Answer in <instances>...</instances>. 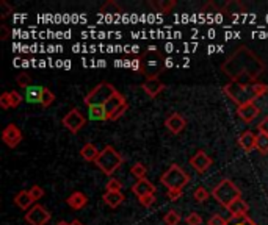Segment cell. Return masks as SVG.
<instances>
[{
  "label": "cell",
  "instance_id": "36",
  "mask_svg": "<svg viewBox=\"0 0 268 225\" xmlns=\"http://www.w3.org/2000/svg\"><path fill=\"white\" fill-rule=\"evenodd\" d=\"M185 223L187 225H201L202 223V217L198 214V213H190L187 217H185Z\"/></svg>",
  "mask_w": 268,
  "mask_h": 225
},
{
  "label": "cell",
  "instance_id": "12",
  "mask_svg": "<svg viewBox=\"0 0 268 225\" xmlns=\"http://www.w3.org/2000/svg\"><path fill=\"white\" fill-rule=\"evenodd\" d=\"M212 158L204 152V150H198L192 158H190V166L199 172V174H204V172H207L212 166Z\"/></svg>",
  "mask_w": 268,
  "mask_h": 225
},
{
  "label": "cell",
  "instance_id": "16",
  "mask_svg": "<svg viewBox=\"0 0 268 225\" xmlns=\"http://www.w3.org/2000/svg\"><path fill=\"white\" fill-rule=\"evenodd\" d=\"M141 89H143L151 99H155L157 95L165 89V85L160 82L159 78H146L145 82L141 83Z\"/></svg>",
  "mask_w": 268,
  "mask_h": 225
},
{
  "label": "cell",
  "instance_id": "11",
  "mask_svg": "<svg viewBox=\"0 0 268 225\" xmlns=\"http://www.w3.org/2000/svg\"><path fill=\"white\" fill-rule=\"evenodd\" d=\"M2 139L10 149H14L22 142V132L16 124H8L2 132Z\"/></svg>",
  "mask_w": 268,
  "mask_h": 225
},
{
  "label": "cell",
  "instance_id": "21",
  "mask_svg": "<svg viewBox=\"0 0 268 225\" xmlns=\"http://www.w3.org/2000/svg\"><path fill=\"white\" fill-rule=\"evenodd\" d=\"M80 155H82V158L85 159V161H88V163H96V159L99 158V155H101V150L94 146L93 142H86L85 146L82 147V150H80Z\"/></svg>",
  "mask_w": 268,
  "mask_h": 225
},
{
  "label": "cell",
  "instance_id": "9",
  "mask_svg": "<svg viewBox=\"0 0 268 225\" xmlns=\"http://www.w3.org/2000/svg\"><path fill=\"white\" fill-rule=\"evenodd\" d=\"M85 124H86V118L83 116V112L80 109H77V108H72L71 111H68L66 116L63 118V125H65L68 130L74 135L80 132L85 127Z\"/></svg>",
  "mask_w": 268,
  "mask_h": 225
},
{
  "label": "cell",
  "instance_id": "17",
  "mask_svg": "<svg viewBox=\"0 0 268 225\" xmlns=\"http://www.w3.org/2000/svg\"><path fill=\"white\" fill-rule=\"evenodd\" d=\"M155 186L154 183H151L148 179H143V180H137V183H133L132 186V192L140 199V197H145V196H149V194H155Z\"/></svg>",
  "mask_w": 268,
  "mask_h": 225
},
{
  "label": "cell",
  "instance_id": "38",
  "mask_svg": "<svg viewBox=\"0 0 268 225\" xmlns=\"http://www.w3.org/2000/svg\"><path fill=\"white\" fill-rule=\"evenodd\" d=\"M182 194H184V189H168V199L171 200V202H176V200H179L181 197H182Z\"/></svg>",
  "mask_w": 268,
  "mask_h": 225
},
{
  "label": "cell",
  "instance_id": "44",
  "mask_svg": "<svg viewBox=\"0 0 268 225\" xmlns=\"http://www.w3.org/2000/svg\"><path fill=\"white\" fill-rule=\"evenodd\" d=\"M0 30H2V33H0V38L7 39V38H8V28H7V25L2 24V25H0Z\"/></svg>",
  "mask_w": 268,
  "mask_h": 225
},
{
  "label": "cell",
  "instance_id": "35",
  "mask_svg": "<svg viewBox=\"0 0 268 225\" xmlns=\"http://www.w3.org/2000/svg\"><path fill=\"white\" fill-rule=\"evenodd\" d=\"M10 99H11V108H18L24 102L22 94H19L18 91H10Z\"/></svg>",
  "mask_w": 268,
  "mask_h": 225
},
{
  "label": "cell",
  "instance_id": "28",
  "mask_svg": "<svg viewBox=\"0 0 268 225\" xmlns=\"http://www.w3.org/2000/svg\"><path fill=\"white\" fill-rule=\"evenodd\" d=\"M54 102H55V94L51 89L44 88L42 89V95H41V106L42 108H49Z\"/></svg>",
  "mask_w": 268,
  "mask_h": 225
},
{
  "label": "cell",
  "instance_id": "13",
  "mask_svg": "<svg viewBox=\"0 0 268 225\" xmlns=\"http://www.w3.org/2000/svg\"><path fill=\"white\" fill-rule=\"evenodd\" d=\"M237 115L243 122L251 124L253 121L257 119V116L260 115V109L254 102H251V103H245L242 106H237Z\"/></svg>",
  "mask_w": 268,
  "mask_h": 225
},
{
  "label": "cell",
  "instance_id": "8",
  "mask_svg": "<svg viewBox=\"0 0 268 225\" xmlns=\"http://www.w3.org/2000/svg\"><path fill=\"white\" fill-rule=\"evenodd\" d=\"M104 106H105V111H107V121H116L124 115L125 111H127L129 103H127V100H125V97L122 94L116 92Z\"/></svg>",
  "mask_w": 268,
  "mask_h": 225
},
{
  "label": "cell",
  "instance_id": "23",
  "mask_svg": "<svg viewBox=\"0 0 268 225\" xmlns=\"http://www.w3.org/2000/svg\"><path fill=\"white\" fill-rule=\"evenodd\" d=\"M151 8H154L157 13H169L172 8L176 7V0H154V2H149Z\"/></svg>",
  "mask_w": 268,
  "mask_h": 225
},
{
  "label": "cell",
  "instance_id": "19",
  "mask_svg": "<svg viewBox=\"0 0 268 225\" xmlns=\"http://www.w3.org/2000/svg\"><path fill=\"white\" fill-rule=\"evenodd\" d=\"M14 203H16V206H19L21 210H24L27 213L30 208L35 205V200L31 199L28 191H19L18 194L14 196Z\"/></svg>",
  "mask_w": 268,
  "mask_h": 225
},
{
  "label": "cell",
  "instance_id": "18",
  "mask_svg": "<svg viewBox=\"0 0 268 225\" xmlns=\"http://www.w3.org/2000/svg\"><path fill=\"white\" fill-rule=\"evenodd\" d=\"M256 138H257V135H254L253 132H249V130H246V132H243L240 136H239V146H240V149L242 150H245V152H253L254 149H256Z\"/></svg>",
  "mask_w": 268,
  "mask_h": 225
},
{
  "label": "cell",
  "instance_id": "39",
  "mask_svg": "<svg viewBox=\"0 0 268 225\" xmlns=\"http://www.w3.org/2000/svg\"><path fill=\"white\" fill-rule=\"evenodd\" d=\"M138 202L143 205V206L149 208V206H152L155 203V194H149V196H145V197H140Z\"/></svg>",
  "mask_w": 268,
  "mask_h": 225
},
{
  "label": "cell",
  "instance_id": "24",
  "mask_svg": "<svg viewBox=\"0 0 268 225\" xmlns=\"http://www.w3.org/2000/svg\"><path fill=\"white\" fill-rule=\"evenodd\" d=\"M42 89L41 86H30L25 89V99L31 103H36L39 102L41 103V95H42Z\"/></svg>",
  "mask_w": 268,
  "mask_h": 225
},
{
  "label": "cell",
  "instance_id": "45",
  "mask_svg": "<svg viewBox=\"0 0 268 225\" xmlns=\"http://www.w3.org/2000/svg\"><path fill=\"white\" fill-rule=\"evenodd\" d=\"M71 225H83V222H82V220H78V219H74V220L71 222Z\"/></svg>",
  "mask_w": 268,
  "mask_h": 225
},
{
  "label": "cell",
  "instance_id": "20",
  "mask_svg": "<svg viewBox=\"0 0 268 225\" xmlns=\"http://www.w3.org/2000/svg\"><path fill=\"white\" fill-rule=\"evenodd\" d=\"M66 203L72 208V210H82L88 205V197L80 191H75L66 199Z\"/></svg>",
  "mask_w": 268,
  "mask_h": 225
},
{
  "label": "cell",
  "instance_id": "27",
  "mask_svg": "<svg viewBox=\"0 0 268 225\" xmlns=\"http://www.w3.org/2000/svg\"><path fill=\"white\" fill-rule=\"evenodd\" d=\"M130 174L135 177L137 180H143L146 179V174H148V169L143 163H135L132 167H130Z\"/></svg>",
  "mask_w": 268,
  "mask_h": 225
},
{
  "label": "cell",
  "instance_id": "26",
  "mask_svg": "<svg viewBox=\"0 0 268 225\" xmlns=\"http://www.w3.org/2000/svg\"><path fill=\"white\" fill-rule=\"evenodd\" d=\"M256 150H259V153L266 155L268 153V135L265 133H257L256 138Z\"/></svg>",
  "mask_w": 268,
  "mask_h": 225
},
{
  "label": "cell",
  "instance_id": "14",
  "mask_svg": "<svg viewBox=\"0 0 268 225\" xmlns=\"http://www.w3.org/2000/svg\"><path fill=\"white\" fill-rule=\"evenodd\" d=\"M165 125H166V128L172 135H179V133H182L185 130L187 121L184 119L182 115H179V112H172V115H169L165 119Z\"/></svg>",
  "mask_w": 268,
  "mask_h": 225
},
{
  "label": "cell",
  "instance_id": "5",
  "mask_svg": "<svg viewBox=\"0 0 268 225\" xmlns=\"http://www.w3.org/2000/svg\"><path fill=\"white\" fill-rule=\"evenodd\" d=\"M212 196L213 199L219 203V205H223V206H229L234 200H237L242 197V191L240 188L235 185L232 180L229 179H223L221 182H219L213 191H212Z\"/></svg>",
  "mask_w": 268,
  "mask_h": 225
},
{
  "label": "cell",
  "instance_id": "40",
  "mask_svg": "<svg viewBox=\"0 0 268 225\" xmlns=\"http://www.w3.org/2000/svg\"><path fill=\"white\" fill-rule=\"evenodd\" d=\"M0 106H2L4 109H8V108H11V99H10V92H4L2 95H0Z\"/></svg>",
  "mask_w": 268,
  "mask_h": 225
},
{
  "label": "cell",
  "instance_id": "7",
  "mask_svg": "<svg viewBox=\"0 0 268 225\" xmlns=\"http://www.w3.org/2000/svg\"><path fill=\"white\" fill-rule=\"evenodd\" d=\"M116 92H118V91H116V88H115L112 83L102 82V83H99L96 88H94L93 91H90V92L85 95V105H86L88 108L105 105L110 99L113 97Z\"/></svg>",
  "mask_w": 268,
  "mask_h": 225
},
{
  "label": "cell",
  "instance_id": "1",
  "mask_svg": "<svg viewBox=\"0 0 268 225\" xmlns=\"http://www.w3.org/2000/svg\"><path fill=\"white\" fill-rule=\"evenodd\" d=\"M221 71L232 82L256 83L257 78L265 71V64L253 50H249L245 45H240L221 64Z\"/></svg>",
  "mask_w": 268,
  "mask_h": 225
},
{
  "label": "cell",
  "instance_id": "22",
  "mask_svg": "<svg viewBox=\"0 0 268 225\" xmlns=\"http://www.w3.org/2000/svg\"><path fill=\"white\" fill-rule=\"evenodd\" d=\"M102 199H104V202L110 206V208H118L124 200H125V197H124V194L119 191V192H112V191H105V194L102 196Z\"/></svg>",
  "mask_w": 268,
  "mask_h": 225
},
{
  "label": "cell",
  "instance_id": "3",
  "mask_svg": "<svg viewBox=\"0 0 268 225\" xmlns=\"http://www.w3.org/2000/svg\"><path fill=\"white\" fill-rule=\"evenodd\" d=\"M165 58L157 49H148L138 60V69L146 78H159L162 71L165 69Z\"/></svg>",
  "mask_w": 268,
  "mask_h": 225
},
{
  "label": "cell",
  "instance_id": "2",
  "mask_svg": "<svg viewBox=\"0 0 268 225\" xmlns=\"http://www.w3.org/2000/svg\"><path fill=\"white\" fill-rule=\"evenodd\" d=\"M223 92L228 97L237 105L242 106L245 103H251L256 99L262 97L263 94L268 92V85L265 83H239V82H231L223 88Z\"/></svg>",
  "mask_w": 268,
  "mask_h": 225
},
{
  "label": "cell",
  "instance_id": "32",
  "mask_svg": "<svg viewBox=\"0 0 268 225\" xmlns=\"http://www.w3.org/2000/svg\"><path fill=\"white\" fill-rule=\"evenodd\" d=\"M16 83H18L21 88H30L31 83V77L28 72H21L18 77H16Z\"/></svg>",
  "mask_w": 268,
  "mask_h": 225
},
{
  "label": "cell",
  "instance_id": "25",
  "mask_svg": "<svg viewBox=\"0 0 268 225\" xmlns=\"http://www.w3.org/2000/svg\"><path fill=\"white\" fill-rule=\"evenodd\" d=\"M101 14H121L122 13V10H121V7L116 4V2H113V0H108V2H105L102 7H101V11H99Z\"/></svg>",
  "mask_w": 268,
  "mask_h": 225
},
{
  "label": "cell",
  "instance_id": "43",
  "mask_svg": "<svg viewBox=\"0 0 268 225\" xmlns=\"http://www.w3.org/2000/svg\"><path fill=\"white\" fill-rule=\"evenodd\" d=\"M235 225H257L253 219H251L249 216H246L242 222H237V223H235Z\"/></svg>",
  "mask_w": 268,
  "mask_h": 225
},
{
  "label": "cell",
  "instance_id": "31",
  "mask_svg": "<svg viewBox=\"0 0 268 225\" xmlns=\"http://www.w3.org/2000/svg\"><path fill=\"white\" fill-rule=\"evenodd\" d=\"M209 196H210V192H209L206 188H202V186L196 188L195 192H193V199H195L198 203H204V202L209 199Z\"/></svg>",
  "mask_w": 268,
  "mask_h": 225
},
{
  "label": "cell",
  "instance_id": "30",
  "mask_svg": "<svg viewBox=\"0 0 268 225\" xmlns=\"http://www.w3.org/2000/svg\"><path fill=\"white\" fill-rule=\"evenodd\" d=\"M90 112H91V118H93V119L107 121V111H105V106H104V105H101V106H91V108H90Z\"/></svg>",
  "mask_w": 268,
  "mask_h": 225
},
{
  "label": "cell",
  "instance_id": "29",
  "mask_svg": "<svg viewBox=\"0 0 268 225\" xmlns=\"http://www.w3.org/2000/svg\"><path fill=\"white\" fill-rule=\"evenodd\" d=\"M181 220H182V217H181V214H179L176 210H169V211L165 214V217H163V222H165L166 225H179Z\"/></svg>",
  "mask_w": 268,
  "mask_h": 225
},
{
  "label": "cell",
  "instance_id": "41",
  "mask_svg": "<svg viewBox=\"0 0 268 225\" xmlns=\"http://www.w3.org/2000/svg\"><path fill=\"white\" fill-rule=\"evenodd\" d=\"M257 130H259V133H265V135H268V116L263 118V119L259 122Z\"/></svg>",
  "mask_w": 268,
  "mask_h": 225
},
{
  "label": "cell",
  "instance_id": "15",
  "mask_svg": "<svg viewBox=\"0 0 268 225\" xmlns=\"http://www.w3.org/2000/svg\"><path fill=\"white\" fill-rule=\"evenodd\" d=\"M228 211L231 213V219H245L249 211V205L240 197L228 206Z\"/></svg>",
  "mask_w": 268,
  "mask_h": 225
},
{
  "label": "cell",
  "instance_id": "6",
  "mask_svg": "<svg viewBox=\"0 0 268 225\" xmlns=\"http://www.w3.org/2000/svg\"><path fill=\"white\" fill-rule=\"evenodd\" d=\"M188 182H190V175L179 164H171L160 177V183L168 189H184Z\"/></svg>",
  "mask_w": 268,
  "mask_h": 225
},
{
  "label": "cell",
  "instance_id": "4",
  "mask_svg": "<svg viewBox=\"0 0 268 225\" xmlns=\"http://www.w3.org/2000/svg\"><path fill=\"white\" fill-rule=\"evenodd\" d=\"M124 163V158L122 155L112 146H105L102 150H101V155L99 158L96 159V166L105 174V175H110L112 177Z\"/></svg>",
  "mask_w": 268,
  "mask_h": 225
},
{
  "label": "cell",
  "instance_id": "42",
  "mask_svg": "<svg viewBox=\"0 0 268 225\" xmlns=\"http://www.w3.org/2000/svg\"><path fill=\"white\" fill-rule=\"evenodd\" d=\"M0 7H2L4 8V11H2V19H5L7 18V16L13 11V8L5 2V0H2V2H0Z\"/></svg>",
  "mask_w": 268,
  "mask_h": 225
},
{
  "label": "cell",
  "instance_id": "37",
  "mask_svg": "<svg viewBox=\"0 0 268 225\" xmlns=\"http://www.w3.org/2000/svg\"><path fill=\"white\" fill-rule=\"evenodd\" d=\"M207 223H209V225H229V220L225 219L223 216H219V214H213V216L209 219Z\"/></svg>",
  "mask_w": 268,
  "mask_h": 225
},
{
  "label": "cell",
  "instance_id": "10",
  "mask_svg": "<svg viewBox=\"0 0 268 225\" xmlns=\"http://www.w3.org/2000/svg\"><path fill=\"white\" fill-rule=\"evenodd\" d=\"M51 213L39 203H35L30 210L25 213V222L28 225H46L51 220Z\"/></svg>",
  "mask_w": 268,
  "mask_h": 225
},
{
  "label": "cell",
  "instance_id": "46",
  "mask_svg": "<svg viewBox=\"0 0 268 225\" xmlns=\"http://www.w3.org/2000/svg\"><path fill=\"white\" fill-rule=\"evenodd\" d=\"M57 225H71V222H66V220H60V222H57Z\"/></svg>",
  "mask_w": 268,
  "mask_h": 225
},
{
  "label": "cell",
  "instance_id": "34",
  "mask_svg": "<svg viewBox=\"0 0 268 225\" xmlns=\"http://www.w3.org/2000/svg\"><path fill=\"white\" fill-rule=\"evenodd\" d=\"M28 192H30L31 199H33L35 202H38V200H41L44 197V189L39 185H33V186L28 189Z\"/></svg>",
  "mask_w": 268,
  "mask_h": 225
},
{
  "label": "cell",
  "instance_id": "33",
  "mask_svg": "<svg viewBox=\"0 0 268 225\" xmlns=\"http://www.w3.org/2000/svg\"><path fill=\"white\" fill-rule=\"evenodd\" d=\"M105 188H107V191L119 192V191H121V188H122V183H121L118 179H115V177H110L108 182H107V185H105Z\"/></svg>",
  "mask_w": 268,
  "mask_h": 225
}]
</instances>
